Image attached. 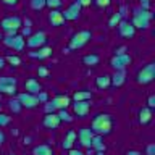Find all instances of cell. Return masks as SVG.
Wrapping results in <instances>:
<instances>
[{
	"label": "cell",
	"mask_w": 155,
	"mask_h": 155,
	"mask_svg": "<svg viewBox=\"0 0 155 155\" xmlns=\"http://www.w3.org/2000/svg\"><path fill=\"white\" fill-rule=\"evenodd\" d=\"M91 129L94 134L108 136L113 131V116L110 113H97L91 121Z\"/></svg>",
	"instance_id": "1"
},
{
	"label": "cell",
	"mask_w": 155,
	"mask_h": 155,
	"mask_svg": "<svg viewBox=\"0 0 155 155\" xmlns=\"http://www.w3.org/2000/svg\"><path fill=\"white\" fill-rule=\"evenodd\" d=\"M152 18H153V13L150 12V10L137 8V10H134V13H133L131 24L134 26V29H147Z\"/></svg>",
	"instance_id": "2"
},
{
	"label": "cell",
	"mask_w": 155,
	"mask_h": 155,
	"mask_svg": "<svg viewBox=\"0 0 155 155\" xmlns=\"http://www.w3.org/2000/svg\"><path fill=\"white\" fill-rule=\"evenodd\" d=\"M91 39H92V32L87 31V29L74 32L70 39V44H68V50H79V48L84 47Z\"/></svg>",
	"instance_id": "3"
},
{
	"label": "cell",
	"mask_w": 155,
	"mask_h": 155,
	"mask_svg": "<svg viewBox=\"0 0 155 155\" xmlns=\"http://www.w3.org/2000/svg\"><path fill=\"white\" fill-rule=\"evenodd\" d=\"M68 105H71V97L68 95H55L52 100L45 102V113H52V111H58V110H66Z\"/></svg>",
	"instance_id": "4"
},
{
	"label": "cell",
	"mask_w": 155,
	"mask_h": 155,
	"mask_svg": "<svg viewBox=\"0 0 155 155\" xmlns=\"http://www.w3.org/2000/svg\"><path fill=\"white\" fill-rule=\"evenodd\" d=\"M0 26H2V29L5 31L7 36H15V34L18 32V29H21L23 21H21V18H19L18 15H13V16L3 18L2 21H0Z\"/></svg>",
	"instance_id": "5"
},
{
	"label": "cell",
	"mask_w": 155,
	"mask_h": 155,
	"mask_svg": "<svg viewBox=\"0 0 155 155\" xmlns=\"http://www.w3.org/2000/svg\"><path fill=\"white\" fill-rule=\"evenodd\" d=\"M155 79V63H147L145 66H142L140 70L137 71V76H136V81L139 82V84H150Z\"/></svg>",
	"instance_id": "6"
},
{
	"label": "cell",
	"mask_w": 155,
	"mask_h": 155,
	"mask_svg": "<svg viewBox=\"0 0 155 155\" xmlns=\"http://www.w3.org/2000/svg\"><path fill=\"white\" fill-rule=\"evenodd\" d=\"M16 78L12 76H0V94H7V95H15L16 94Z\"/></svg>",
	"instance_id": "7"
},
{
	"label": "cell",
	"mask_w": 155,
	"mask_h": 155,
	"mask_svg": "<svg viewBox=\"0 0 155 155\" xmlns=\"http://www.w3.org/2000/svg\"><path fill=\"white\" fill-rule=\"evenodd\" d=\"M2 42L7 47L13 48V50H16V52H21L23 48H24V45H26V39H24V36H21V34H15V36H3Z\"/></svg>",
	"instance_id": "8"
},
{
	"label": "cell",
	"mask_w": 155,
	"mask_h": 155,
	"mask_svg": "<svg viewBox=\"0 0 155 155\" xmlns=\"http://www.w3.org/2000/svg\"><path fill=\"white\" fill-rule=\"evenodd\" d=\"M133 63V58H131L129 53H121V55H113L110 60V65L115 71H124V68Z\"/></svg>",
	"instance_id": "9"
},
{
	"label": "cell",
	"mask_w": 155,
	"mask_h": 155,
	"mask_svg": "<svg viewBox=\"0 0 155 155\" xmlns=\"http://www.w3.org/2000/svg\"><path fill=\"white\" fill-rule=\"evenodd\" d=\"M45 42H47V34L44 31H37V32H34V34L26 37V45L29 48H34V50L39 47H44Z\"/></svg>",
	"instance_id": "10"
},
{
	"label": "cell",
	"mask_w": 155,
	"mask_h": 155,
	"mask_svg": "<svg viewBox=\"0 0 155 155\" xmlns=\"http://www.w3.org/2000/svg\"><path fill=\"white\" fill-rule=\"evenodd\" d=\"M18 102L21 104L23 108H36L39 105V100H37V95L34 94H29V92H21V94H18Z\"/></svg>",
	"instance_id": "11"
},
{
	"label": "cell",
	"mask_w": 155,
	"mask_h": 155,
	"mask_svg": "<svg viewBox=\"0 0 155 155\" xmlns=\"http://www.w3.org/2000/svg\"><path fill=\"white\" fill-rule=\"evenodd\" d=\"M116 28H118L120 36L124 37V39H133L136 36V29H134L133 24H131V21H128V19H121Z\"/></svg>",
	"instance_id": "12"
},
{
	"label": "cell",
	"mask_w": 155,
	"mask_h": 155,
	"mask_svg": "<svg viewBox=\"0 0 155 155\" xmlns=\"http://www.w3.org/2000/svg\"><path fill=\"white\" fill-rule=\"evenodd\" d=\"M76 134H78V140L81 142L82 147H86V149H89L91 150V140H92V136H94V133H92V129L91 128H79L76 131Z\"/></svg>",
	"instance_id": "13"
},
{
	"label": "cell",
	"mask_w": 155,
	"mask_h": 155,
	"mask_svg": "<svg viewBox=\"0 0 155 155\" xmlns=\"http://www.w3.org/2000/svg\"><path fill=\"white\" fill-rule=\"evenodd\" d=\"M81 5L76 2H73L70 7H68L65 12H61L63 13V18H65V21H76L78 18H79V15H81Z\"/></svg>",
	"instance_id": "14"
},
{
	"label": "cell",
	"mask_w": 155,
	"mask_h": 155,
	"mask_svg": "<svg viewBox=\"0 0 155 155\" xmlns=\"http://www.w3.org/2000/svg\"><path fill=\"white\" fill-rule=\"evenodd\" d=\"M91 100H84V102H73L71 107H73V111L78 118H84V116L89 115L91 111Z\"/></svg>",
	"instance_id": "15"
},
{
	"label": "cell",
	"mask_w": 155,
	"mask_h": 155,
	"mask_svg": "<svg viewBox=\"0 0 155 155\" xmlns=\"http://www.w3.org/2000/svg\"><path fill=\"white\" fill-rule=\"evenodd\" d=\"M52 53H53V48H52V47L44 45V47L36 48L34 52H29V57H31V58H36V60H47V58L52 57Z\"/></svg>",
	"instance_id": "16"
},
{
	"label": "cell",
	"mask_w": 155,
	"mask_h": 155,
	"mask_svg": "<svg viewBox=\"0 0 155 155\" xmlns=\"http://www.w3.org/2000/svg\"><path fill=\"white\" fill-rule=\"evenodd\" d=\"M60 118H58V115L55 113V111H52V113H45V116H44L42 120V124L45 126L47 129H57L58 126H60Z\"/></svg>",
	"instance_id": "17"
},
{
	"label": "cell",
	"mask_w": 155,
	"mask_h": 155,
	"mask_svg": "<svg viewBox=\"0 0 155 155\" xmlns=\"http://www.w3.org/2000/svg\"><path fill=\"white\" fill-rule=\"evenodd\" d=\"M47 19H48V23H50V26H53V28H60L65 24V18H63V13L60 10H50Z\"/></svg>",
	"instance_id": "18"
},
{
	"label": "cell",
	"mask_w": 155,
	"mask_h": 155,
	"mask_svg": "<svg viewBox=\"0 0 155 155\" xmlns=\"http://www.w3.org/2000/svg\"><path fill=\"white\" fill-rule=\"evenodd\" d=\"M24 89H26V92H29V94L37 95L39 92L42 91V86L36 78H29V79H26V82H24Z\"/></svg>",
	"instance_id": "19"
},
{
	"label": "cell",
	"mask_w": 155,
	"mask_h": 155,
	"mask_svg": "<svg viewBox=\"0 0 155 155\" xmlns=\"http://www.w3.org/2000/svg\"><path fill=\"white\" fill-rule=\"evenodd\" d=\"M153 118V115H152V110L149 108V107H142V108L139 110V123L145 126V124H149L150 121H152Z\"/></svg>",
	"instance_id": "20"
},
{
	"label": "cell",
	"mask_w": 155,
	"mask_h": 155,
	"mask_svg": "<svg viewBox=\"0 0 155 155\" xmlns=\"http://www.w3.org/2000/svg\"><path fill=\"white\" fill-rule=\"evenodd\" d=\"M92 99V92L87 91V89H81V91H76L73 94L71 100L73 102H84V100H91Z\"/></svg>",
	"instance_id": "21"
},
{
	"label": "cell",
	"mask_w": 155,
	"mask_h": 155,
	"mask_svg": "<svg viewBox=\"0 0 155 155\" xmlns=\"http://www.w3.org/2000/svg\"><path fill=\"white\" fill-rule=\"evenodd\" d=\"M91 149H95L97 152H105V144H104V136L94 134L91 140Z\"/></svg>",
	"instance_id": "22"
},
{
	"label": "cell",
	"mask_w": 155,
	"mask_h": 155,
	"mask_svg": "<svg viewBox=\"0 0 155 155\" xmlns=\"http://www.w3.org/2000/svg\"><path fill=\"white\" fill-rule=\"evenodd\" d=\"M95 86L99 87V89L105 91L108 89V87L111 86V79H110V74H100L95 78Z\"/></svg>",
	"instance_id": "23"
},
{
	"label": "cell",
	"mask_w": 155,
	"mask_h": 155,
	"mask_svg": "<svg viewBox=\"0 0 155 155\" xmlns=\"http://www.w3.org/2000/svg\"><path fill=\"white\" fill-rule=\"evenodd\" d=\"M110 79H111V86L113 87H121L126 82V74H124V71H115V74L110 76Z\"/></svg>",
	"instance_id": "24"
},
{
	"label": "cell",
	"mask_w": 155,
	"mask_h": 155,
	"mask_svg": "<svg viewBox=\"0 0 155 155\" xmlns=\"http://www.w3.org/2000/svg\"><path fill=\"white\" fill-rule=\"evenodd\" d=\"M32 155H53V150L47 144H39L32 149Z\"/></svg>",
	"instance_id": "25"
},
{
	"label": "cell",
	"mask_w": 155,
	"mask_h": 155,
	"mask_svg": "<svg viewBox=\"0 0 155 155\" xmlns=\"http://www.w3.org/2000/svg\"><path fill=\"white\" fill-rule=\"evenodd\" d=\"M100 61V57L97 53H89V55H84L82 57V63L87 66H97Z\"/></svg>",
	"instance_id": "26"
},
{
	"label": "cell",
	"mask_w": 155,
	"mask_h": 155,
	"mask_svg": "<svg viewBox=\"0 0 155 155\" xmlns=\"http://www.w3.org/2000/svg\"><path fill=\"white\" fill-rule=\"evenodd\" d=\"M121 16H123V13H121V12L113 13V15H111V18L108 19V26H110V28H116V26H118V23L123 19Z\"/></svg>",
	"instance_id": "27"
},
{
	"label": "cell",
	"mask_w": 155,
	"mask_h": 155,
	"mask_svg": "<svg viewBox=\"0 0 155 155\" xmlns=\"http://www.w3.org/2000/svg\"><path fill=\"white\" fill-rule=\"evenodd\" d=\"M8 107H10V110L13 111V113H19V111H21V104H19L18 102V99H13V100H10L8 102Z\"/></svg>",
	"instance_id": "28"
},
{
	"label": "cell",
	"mask_w": 155,
	"mask_h": 155,
	"mask_svg": "<svg viewBox=\"0 0 155 155\" xmlns=\"http://www.w3.org/2000/svg\"><path fill=\"white\" fill-rule=\"evenodd\" d=\"M63 5V0H45V7L50 10H58Z\"/></svg>",
	"instance_id": "29"
},
{
	"label": "cell",
	"mask_w": 155,
	"mask_h": 155,
	"mask_svg": "<svg viewBox=\"0 0 155 155\" xmlns=\"http://www.w3.org/2000/svg\"><path fill=\"white\" fill-rule=\"evenodd\" d=\"M5 60H7L10 65H13V66H19V65H21V58H19L18 55H7V57H5Z\"/></svg>",
	"instance_id": "30"
},
{
	"label": "cell",
	"mask_w": 155,
	"mask_h": 155,
	"mask_svg": "<svg viewBox=\"0 0 155 155\" xmlns=\"http://www.w3.org/2000/svg\"><path fill=\"white\" fill-rule=\"evenodd\" d=\"M58 118H60V121H66V123H71L73 118H71V115L68 113L66 110H58Z\"/></svg>",
	"instance_id": "31"
},
{
	"label": "cell",
	"mask_w": 155,
	"mask_h": 155,
	"mask_svg": "<svg viewBox=\"0 0 155 155\" xmlns=\"http://www.w3.org/2000/svg\"><path fill=\"white\" fill-rule=\"evenodd\" d=\"M45 7V0H31V8L32 10H42Z\"/></svg>",
	"instance_id": "32"
},
{
	"label": "cell",
	"mask_w": 155,
	"mask_h": 155,
	"mask_svg": "<svg viewBox=\"0 0 155 155\" xmlns=\"http://www.w3.org/2000/svg\"><path fill=\"white\" fill-rule=\"evenodd\" d=\"M12 123V116L5 115V113H0V128H3V126H8Z\"/></svg>",
	"instance_id": "33"
},
{
	"label": "cell",
	"mask_w": 155,
	"mask_h": 155,
	"mask_svg": "<svg viewBox=\"0 0 155 155\" xmlns=\"http://www.w3.org/2000/svg\"><path fill=\"white\" fill-rule=\"evenodd\" d=\"M65 139H66V140H70V142H73V144H74V140L78 139V134H76V131H74V129H70V131H68V133H66Z\"/></svg>",
	"instance_id": "34"
},
{
	"label": "cell",
	"mask_w": 155,
	"mask_h": 155,
	"mask_svg": "<svg viewBox=\"0 0 155 155\" xmlns=\"http://www.w3.org/2000/svg\"><path fill=\"white\" fill-rule=\"evenodd\" d=\"M92 3L97 5L99 8H107L111 3V0H92Z\"/></svg>",
	"instance_id": "35"
},
{
	"label": "cell",
	"mask_w": 155,
	"mask_h": 155,
	"mask_svg": "<svg viewBox=\"0 0 155 155\" xmlns=\"http://www.w3.org/2000/svg\"><path fill=\"white\" fill-rule=\"evenodd\" d=\"M37 100H39V104H45V102L48 100V95H47V92L45 91H41L37 94Z\"/></svg>",
	"instance_id": "36"
},
{
	"label": "cell",
	"mask_w": 155,
	"mask_h": 155,
	"mask_svg": "<svg viewBox=\"0 0 155 155\" xmlns=\"http://www.w3.org/2000/svg\"><path fill=\"white\" fill-rule=\"evenodd\" d=\"M37 74H39V78H48V74H50V71H48L45 66H39Z\"/></svg>",
	"instance_id": "37"
},
{
	"label": "cell",
	"mask_w": 155,
	"mask_h": 155,
	"mask_svg": "<svg viewBox=\"0 0 155 155\" xmlns=\"http://www.w3.org/2000/svg\"><path fill=\"white\" fill-rule=\"evenodd\" d=\"M145 155H155V144H149L145 147Z\"/></svg>",
	"instance_id": "38"
},
{
	"label": "cell",
	"mask_w": 155,
	"mask_h": 155,
	"mask_svg": "<svg viewBox=\"0 0 155 155\" xmlns=\"http://www.w3.org/2000/svg\"><path fill=\"white\" fill-rule=\"evenodd\" d=\"M147 107H149L150 110L155 108V95H149V99H147Z\"/></svg>",
	"instance_id": "39"
},
{
	"label": "cell",
	"mask_w": 155,
	"mask_h": 155,
	"mask_svg": "<svg viewBox=\"0 0 155 155\" xmlns=\"http://www.w3.org/2000/svg\"><path fill=\"white\" fill-rule=\"evenodd\" d=\"M140 2V8L142 10H149L150 8V0H139Z\"/></svg>",
	"instance_id": "40"
},
{
	"label": "cell",
	"mask_w": 155,
	"mask_h": 155,
	"mask_svg": "<svg viewBox=\"0 0 155 155\" xmlns=\"http://www.w3.org/2000/svg\"><path fill=\"white\" fill-rule=\"evenodd\" d=\"M68 155H86V153L82 152V150H78V149H70Z\"/></svg>",
	"instance_id": "41"
},
{
	"label": "cell",
	"mask_w": 155,
	"mask_h": 155,
	"mask_svg": "<svg viewBox=\"0 0 155 155\" xmlns=\"http://www.w3.org/2000/svg\"><path fill=\"white\" fill-rule=\"evenodd\" d=\"M78 3L81 5V7H89V5L92 3V0H76Z\"/></svg>",
	"instance_id": "42"
},
{
	"label": "cell",
	"mask_w": 155,
	"mask_h": 155,
	"mask_svg": "<svg viewBox=\"0 0 155 155\" xmlns=\"http://www.w3.org/2000/svg\"><path fill=\"white\" fill-rule=\"evenodd\" d=\"M2 2H3L5 5H8V7H13V5H16L18 0H2Z\"/></svg>",
	"instance_id": "43"
},
{
	"label": "cell",
	"mask_w": 155,
	"mask_h": 155,
	"mask_svg": "<svg viewBox=\"0 0 155 155\" xmlns=\"http://www.w3.org/2000/svg\"><path fill=\"white\" fill-rule=\"evenodd\" d=\"M5 142V133L2 131V128H0V145H2Z\"/></svg>",
	"instance_id": "44"
},
{
	"label": "cell",
	"mask_w": 155,
	"mask_h": 155,
	"mask_svg": "<svg viewBox=\"0 0 155 155\" xmlns=\"http://www.w3.org/2000/svg\"><path fill=\"white\" fill-rule=\"evenodd\" d=\"M121 53H124V47H120L115 50V55H121Z\"/></svg>",
	"instance_id": "45"
},
{
	"label": "cell",
	"mask_w": 155,
	"mask_h": 155,
	"mask_svg": "<svg viewBox=\"0 0 155 155\" xmlns=\"http://www.w3.org/2000/svg\"><path fill=\"white\" fill-rule=\"evenodd\" d=\"M23 36H31V29H29V28H24V29H23Z\"/></svg>",
	"instance_id": "46"
},
{
	"label": "cell",
	"mask_w": 155,
	"mask_h": 155,
	"mask_svg": "<svg viewBox=\"0 0 155 155\" xmlns=\"http://www.w3.org/2000/svg\"><path fill=\"white\" fill-rule=\"evenodd\" d=\"M5 63H7V60H5V57H0V70L5 66Z\"/></svg>",
	"instance_id": "47"
},
{
	"label": "cell",
	"mask_w": 155,
	"mask_h": 155,
	"mask_svg": "<svg viewBox=\"0 0 155 155\" xmlns=\"http://www.w3.org/2000/svg\"><path fill=\"white\" fill-rule=\"evenodd\" d=\"M126 155H142V153H140V152H137V150H129V152L126 153Z\"/></svg>",
	"instance_id": "48"
},
{
	"label": "cell",
	"mask_w": 155,
	"mask_h": 155,
	"mask_svg": "<svg viewBox=\"0 0 155 155\" xmlns=\"http://www.w3.org/2000/svg\"><path fill=\"white\" fill-rule=\"evenodd\" d=\"M104 153H105V152H97L95 155H104Z\"/></svg>",
	"instance_id": "49"
},
{
	"label": "cell",
	"mask_w": 155,
	"mask_h": 155,
	"mask_svg": "<svg viewBox=\"0 0 155 155\" xmlns=\"http://www.w3.org/2000/svg\"><path fill=\"white\" fill-rule=\"evenodd\" d=\"M2 39H3V34H0V41H2Z\"/></svg>",
	"instance_id": "50"
},
{
	"label": "cell",
	"mask_w": 155,
	"mask_h": 155,
	"mask_svg": "<svg viewBox=\"0 0 155 155\" xmlns=\"http://www.w3.org/2000/svg\"><path fill=\"white\" fill-rule=\"evenodd\" d=\"M10 155H15V153H10Z\"/></svg>",
	"instance_id": "51"
}]
</instances>
